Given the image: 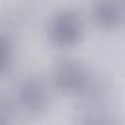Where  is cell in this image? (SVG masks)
Here are the masks:
<instances>
[{"label": "cell", "mask_w": 125, "mask_h": 125, "mask_svg": "<svg viewBox=\"0 0 125 125\" xmlns=\"http://www.w3.org/2000/svg\"><path fill=\"white\" fill-rule=\"evenodd\" d=\"M78 29H80V23L76 21V18L72 14H61L55 23H53V37L61 43H68L72 41L76 35H78Z\"/></svg>", "instance_id": "cell-1"}, {"label": "cell", "mask_w": 125, "mask_h": 125, "mask_svg": "<svg viewBox=\"0 0 125 125\" xmlns=\"http://www.w3.org/2000/svg\"><path fill=\"white\" fill-rule=\"evenodd\" d=\"M96 14H98V18H102V20H105V21H113L115 18H117V6L111 2V0H102L98 6H96Z\"/></svg>", "instance_id": "cell-2"}, {"label": "cell", "mask_w": 125, "mask_h": 125, "mask_svg": "<svg viewBox=\"0 0 125 125\" xmlns=\"http://www.w3.org/2000/svg\"><path fill=\"white\" fill-rule=\"evenodd\" d=\"M6 59H8V47H6L4 41L0 39V68L6 64Z\"/></svg>", "instance_id": "cell-3"}]
</instances>
